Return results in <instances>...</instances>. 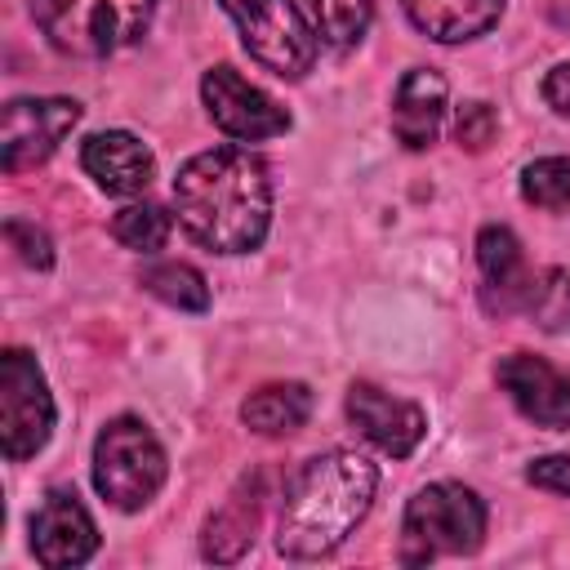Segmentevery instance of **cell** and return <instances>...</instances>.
<instances>
[{
    "instance_id": "8",
    "label": "cell",
    "mask_w": 570,
    "mask_h": 570,
    "mask_svg": "<svg viewBox=\"0 0 570 570\" xmlns=\"http://www.w3.org/2000/svg\"><path fill=\"white\" fill-rule=\"evenodd\" d=\"M80 120L76 98H13L0 120V165L4 174L36 169L53 156L62 134Z\"/></svg>"
},
{
    "instance_id": "18",
    "label": "cell",
    "mask_w": 570,
    "mask_h": 570,
    "mask_svg": "<svg viewBox=\"0 0 570 570\" xmlns=\"http://www.w3.org/2000/svg\"><path fill=\"white\" fill-rule=\"evenodd\" d=\"M307 414H312V392L303 383H267V387L249 392L240 405V419L263 436L298 432L307 423Z\"/></svg>"
},
{
    "instance_id": "17",
    "label": "cell",
    "mask_w": 570,
    "mask_h": 570,
    "mask_svg": "<svg viewBox=\"0 0 570 570\" xmlns=\"http://www.w3.org/2000/svg\"><path fill=\"white\" fill-rule=\"evenodd\" d=\"M258 508H263V503H258V485L240 481V485L232 490V499L205 521V539H200L205 557H209V561H236V557L254 543Z\"/></svg>"
},
{
    "instance_id": "1",
    "label": "cell",
    "mask_w": 570,
    "mask_h": 570,
    "mask_svg": "<svg viewBox=\"0 0 570 570\" xmlns=\"http://www.w3.org/2000/svg\"><path fill=\"white\" fill-rule=\"evenodd\" d=\"M174 209L191 240L218 254H245L267 236L272 183L267 165L245 147L191 156L174 178Z\"/></svg>"
},
{
    "instance_id": "6",
    "label": "cell",
    "mask_w": 570,
    "mask_h": 570,
    "mask_svg": "<svg viewBox=\"0 0 570 570\" xmlns=\"http://www.w3.org/2000/svg\"><path fill=\"white\" fill-rule=\"evenodd\" d=\"M240 27L245 49L276 76L298 80L316 62V27L294 0H218Z\"/></svg>"
},
{
    "instance_id": "3",
    "label": "cell",
    "mask_w": 570,
    "mask_h": 570,
    "mask_svg": "<svg viewBox=\"0 0 570 570\" xmlns=\"http://www.w3.org/2000/svg\"><path fill=\"white\" fill-rule=\"evenodd\" d=\"M156 0H31L36 27L53 49L76 58H107L134 45L151 22Z\"/></svg>"
},
{
    "instance_id": "19",
    "label": "cell",
    "mask_w": 570,
    "mask_h": 570,
    "mask_svg": "<svg viewBox=\"0 0 570 570\" xmlns=\"http://www.w3.org/2000/svg\"><path fill=\"white\" fill-rule=\"evenodd\" d=\"M142 289L156 294L160 303L178 312H205L209 307V285L191 263H156L142 272Z\"/></svg>"
},
{
    "instance_id": "14",
    "label": "cell",
    "mask_w": 570,
    "mask_h": 570,
    "mask_svg": "<svg viewBox=\"0 0 570 570\" xmlns=\"http://www.w3.org/2000/svg\"><path fill=\"white\" fill-rule=\"evenodd\" d=\"M80 165H85V174H89L102 191H111V196H134V191H142V187L156 178L151 151H147L134 134H125V129H107V134L85 138Z\"/></svg>"
},
{
    "instance_id": "12",
    "label": "cell",
    "mask_w": 570,
    "mask_h": 570,
    "mask_svg": "<svg viewBox=\"0 0 570 570\" xmlns=\"http://www.w3.org/2000/svg\"><path fill=\"white\" fill-rule=\"evenodd\" d=\"M347 419L361 428V436H370L392 459H405L423 441V432H428V419H423V410L414 401L387 396L374 383H352V392H347Z\"/></svg>"
},
{
    "instance_id": "11",
    "label": "cell",
    "mask_w": 570,
    "mask_h": 570,
    "mask_svg": "<svg viewBox=\"0 0 570 570\" xmlns=\"http://www.w3.org/2000/svg\"><path fill=\"white\" fill-rule=\"evenodd\" d=\"M31 548L40 566H80L98 548L94 517L71 490H49L31 517Z\"/></svg>"
},
{
    "instance_id": "9",
    "label": "cell",
    "mask_w": 570,
    "mask_h": 570,
    "mask_svg": "<svg viewBox=\"0 0 570 570\" xmlns=\"http://www.w3.org/2000/svg\"><path fill=\"white\" fill-rule=\"evenodd\" d=\"M200 94H205L214 125L227 138L254 142V138H276L289 129V111L276 98H267L258 85H249L236 67H209L200 80Z\"/></svg>"
},
{
    "instance_id": "15",
    "label": "cell",
    "mask_w": 570,
    "mask_h": 570,
    "mask_svg": "<svg viewBox=\"0 0 570 570\" xmlns=\"http://www.w3.org/2000/svg\"><path fill=\"white\" fill-rule=\"evenodd\" d=\"M441 116H445V80L432 67L405 71L401 85H396V102H392V129H396V138L410 151H423L428 142H436Z\"/></svg>"
},
{
    "instance_id": "27",
    "label": "cell",
    "mask_w": 570,
    "mask_h": 570,
    "mask_svg": "<svg viewBox=\"0 0 570 570\" xmlns=\"http://www.w3.org/2000/svg\"><path fill=\"white\" fill-rule=\"evenodd\" d=\"M543 98L552 102V111L570 116V58L557 62V67L548 71V80H543Z\"/></svg>"
},
{
    "instance_id": "20",
    "label": "cell",
    "mask_w": 570,
    "mask_h": 570,
    "mask_svg": "<svg viewBox=\"0 0 570 570\" xmlns=\"http://www.w3.org/2000/svg\"><path fill=\"white\" fill-rule=\"evenodd\" d=\"M374 18V0H312L316 36L334 49H352Z\"/></svg>"
},
{
    "instance_id": "24",
    "label": "cell",
    "mask_w": 570,
    "mask_h": 570,
    "mask_svg": "<svg viewBox=\"0 0 570 570\" xmlns=\"http://www.w3.org/2000/svg\"><path fill=\"white\" fill-rule=\"evenodd\" d=\"M494 129H499V116L490 102H463L454 116V138L468 151H485L494 142Z\"/></svg>"
},
{
    "instance_id": "5",
    "label": "cell",
    "mask_w": 570,
    "mask_h": 570,
    "mask_svg": "<svg viewBox=\"0 0 570 570\" xmlns=\"http://www.w3.org/2000/svg\"><path fill=\"white\" fill-rule=\"evenodd\" d=\"M485 534V503L454 481H436L419 490L405 508V561L423 566L441 552H476Z\"/></svg>"
},
{
    "instance_id": "13",
    "label": "cell",
    "mask_w": 570,
    "mask_h": 570,
    "mask_svg": "<svg viewBox=\"0 0 570 570\" xmlns=\"http://www.w3.org/2000/svg\"><path fill=\"white\" fill-rule=\"evenodd\" d=\"M476 263H481V303L485 312H525L534 272L508 227H481L476 236Z\"/></svg>"
},
{
    "instance_id": "2",
    "label": "cell",
    "mask_w": 570,
    "mask_h": 570,
    "mask_svg": "<svg viewBox=\"0 0 570 570\" xmlns=\"http://www.w3.org/2000/svg\"><path fill=\"white\" fill-rule=\"evenodd\" d=\"M374 485H379L374 463L352 450H330L307 459L285 485L276 548L294 561H316L334 552L370 512Z\"/></svg>"
},
{
    "instance_id": "4",
    "label": "cell",
    "mask_w": 570,
    "mask_h": 570,
    "mask_svg": "<svg viewBox=\"0 0 570 570\" xmlns=\"http://www.w3.org/2000/svg\"><path fill=\"white\" fill-rule=\"evenodd\" d=\"M94 485L120 512H138L142 503L156 499V490L165 485V450H160V441L151 436L147 423L111 419L98 432V441H94Z\"/></svg>"
},
{
    "instance_id": "25",
    "label": "cell",
    "mask_w": 570,
    "mask_h": 570,
    "mask_svg": "<svg viewBox=\"0 0 570 570\" xmlns=\"http://www.w3.org/2000/svg\"><path fill=\"white\" fill-rule=\"evenodd\" d=\"M4 240H9V249L27 263V267H49L53 263V245H49V236L36 227V223H27V218H9L4 223Z\"/></svg>"
},
{
    "instance_id": "16",
    "label": "cell",
    "mask_w": 570,
    "mask_h": 570,
    "mask_svg": "<svg viewBox=\"0 0 570 570\" xmlns=\"http://www.w3.org/2000/svg\"><path fill=\"white\" fill-rule=\"evenodd\" d=\"M405 9L419 31H428L441 45H454V40L485 36L499 22L503 0H405Z\"/></svg>"
},
{
    "instance_id": "26",
    "label": "cell",
    "mask_w": 570,
    "mask_h": 570,
    "mask_svg": "<svg viewBox=\"0 0 570 570\" xmlns=\"http://www.w3.org/2000/svg\"><path fill=\"white\" fill-rule=\"evenodd\" d=\"M530 485H543L552 494H570V454H548V459H534L525 468Z\"/></svg>"
},
{
    "instance_id": "7",
    "label": "cell",
    "mask_w": 570,
    "mask_h": 570,
    "mask_svg": "<svg viewBox=\"0 0 570 570\" xmlns=\"http://www.w3.org/2000/svg\"><path fill=\"white\" fill-rule=\"evenodd\" d=\"M53 428V396L45 387L40 365L22 352L9 347L0 356V441L9 459H31Z\"/></svg>"
},
{
    "instance_id": "22",
    "label": "cell",
    "mask_w": 570,
    "mask_h": 570,
    "mask_svg": "<svg viewBox=\"0 0 570 570\" xmlns=\"http://www.w3.org/2000/svg\"><path fill=\"white\" fill-rule=\"evenodd\" d=\"M525 312H530L534 325L548 330V334L570 330V272H566V267H548V272H539Z\"/></svg>"
},
{
    "instance_id": "10",
    "label": "cell",
    "mask_w": 570,
    "mask_h": 570,
    "mask_svg": "<svg viewBox=\"0 0 570 570\" xmlns=\"http://www.w3.org/2000/svg\"><path fill=\"white\" fill-rule=\"evenodd\" d=\"M499 387L539 428H557V432L570 428V374L557 370L552 361L530 356V352H512L499 361Z\"/></svg>"
},
{
    "instance_id": "21",
    "label": "cell",
    "mask_w": 570,
    "mask_h": 570,
    "mask_svg": "<svg viewBox=\"0 0 570 570\" xmlns=\"http://www.w3.org/2000/svg\"><path fill=\"white\" fill-rule=\"evenodd\" d=\"M111 236L125 245V249H138V254H156L165 240H169V214L151 200L142 205H125L111 223Z\"/></svg>"
},
{
    "instance_id": "23",
    "label": "cell",
    "mask_w": 570,
    "mask_h": 570,
    "mask_svg": "<svg viewBox=\"0 0 570 570\" xmlns=\"http://www.w3.org/2000/svg\"><path fill=\"white\" fill-rule=\"evenodd\" d=\"M521 196L543 209H566L570 205V160L566 156H543L525 165L521 174Z\"/></svg>"
}]
</instances>
